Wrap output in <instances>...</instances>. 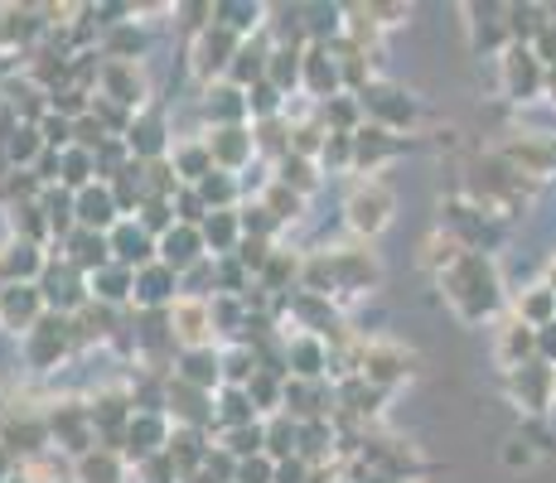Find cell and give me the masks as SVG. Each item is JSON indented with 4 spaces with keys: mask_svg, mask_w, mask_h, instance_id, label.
<instances>
[{
    "mask_svg": "<svg viewBox=\"0 0 556 483\" xmlns=\"http://www.w3.org/2000/svg\"><path fill=\"white\" fill-rule=\"evenodd\" d=\"M445 290H451V305L465 319H484L489 309L498 305V281H494V266L484 262L479 252H465L459 262L445 271Z\"/></svg>",
    "mask_w": 556,
    "mask_h": 483,
    "instance_id": "6da1fadb",
    "label": "cell"
},
{
    "mask_svg": "<svg viewBox=\"0 0 556 483\" xmlns=\"http://www.w3.org/2000/svg\"><path fill=\"white\" fill-rule=\"evenodd\" d=\"M344 213L358 238H378L392 223V189L382 185V179H363V185H354V193H349Z\"/></svg>",
    "mask_w": 556,
    "mask_h": 483,
    "instance_id": "7a4b0ae2",
    "label": "cell"
},
{
    "mask_svg": "<svg viewBox=\"0 0 556 483\" xmlns=\"http://www.w3.org/2000/svg\"><path fill=\"white\" fill-rule=\"evenodd\" d=\"M208 329H213V309L203 305L199 295H179L175 305H169V339L185 343V353L208 348V339H213Z\"/></svg>",
    "mask_w": 556,
    "mask_h": 483,
    "instance_id": "3957f363",
    "label": "cell"
},
{
    "mask_svg": "<svg viewBox=\"0 0 556 483\" xmlns=\"http://www.w3.org/2000/svg\"><path fill=\"white\" fill-rule=\"evenodd\" d=\"M406 353L397 348V343H358V378L368 382V386H388V382H397L406 378Z\"/></svg>",
    "mask_w": 556,
    "mask_h": 483,
    "instance_id": "277c9868",
    "label": "cell"
},
{
    "mask_svg": "<svg viewBox=\"0 0 556 483\" xmlns=\"http://www.w3.org/2000/svg\"><path fill=\"white\" fill-rule=\"evenodd\" d=\"M39 319H45V295H39V285L20 281V285H0V325L5 329H35Z\"/></svg>",
    "mask_w": 556,
    "mask_h": 483,
    "instance_id": "5b68a950",
    "label": "cell"
},
{
    "mask_svg": "<svg viewBox=\"0 0 556 483\" xmlns=\"http://www.w3.org/2000/svg\"><path fill=\"white\" fill-rule=\"evenodd\" d=\"M238 49H242V39L232 35L228 25H218V20H213V25L199 35V45H194V73H199V78H213V73L232 68L228 53H238Z\"/></svg>",
    "mask_w": 556,
    "mask_h": 483,
    "instance_id": "8992f818",
    "label": "cell"
},
{
    "mask_svg": "<svg viewBox=\"0 0 556 483\" xmlns=\"http://www.w3.org/2000/svg\"><path fill=\"white\" fill-rule=\"evenodd\" d=\"M504 160L518 175H552L556 169V136H522V141L504 145Z\"/></svg>",
    "mask_w": 556,
    "mask_h": 483,
    "instance_id": "52a82bcc",
    "label": "cell"
},
{
    "mask_svg": "<svg viewBox=\"0 0 556 483\" xmlns=\"http://www.w3.org/2000/svg\"><path fill=\"white\" fill-rule=\"evenodd\" d=\"M203 252H208V242H203V232L189 228V223H175V228L160 238V262H165L175 276L189 271V266H199Z\"/></svg>",
    "mask_w": 556,
    "mask_h": 483,
    "instance_id": "ba28073f",
    "label": "cell"
},
{
    "mask_svg": "<svg viewBox=\"0 0 556 483\" xmlns=\"http://www.w3.org/2000/svg\"><path fill=\"white\" fill-rule=\"evenodd\" d=\"M63 343H68V319H53V315H45L35 329L25 334V353H29V363L35 368H53L59 363V353H63Z\"/></svg>",
    "mask_w": 556,
    "mask_h": 483,
    "instance_id": "9c48e42d",
    "label": "cell"
},
{
    "mask_svg": "<svg viewBox=\"0 0 556 483\" xmlns=\"http://www.w3.org/2000/svg\"><path fill=\"white\" fill-rule=\"evenodd\" d=\"M208 155H213V165L228 175V169H242L252 160V150H256V141H252V131H242V126H218V131L208 136Z\"/></svg>",
    "mask_w": 556,
    "mask_h": 483,
    "instance_id": "30bf717a",
    "label": "cell"
},
{
    "mask_svg": "<svg viewBox=\"0 0 556 483\" xmlns=\"http://www.w3.org/2000/svg\"><path fill=\"white\" fill-rule=\"evenodd\" d=\"M508 68V97H518V102H528V97L542 92V82H547V73H542V59L528 49H513L504 59Z\"/></svg>",
    "mask_w": 556,
    "mask_h": 483,
    "instance_id": "8fae6325",
    "label": "cell"
},
{
    "mask_svg": "<svg viewBox=\"0 0 556 483\" xmlns=\"http://www.w3.org/2000/svg\"><path fill=\"white\" fill-rule=\"evenodd\" d=\"M102 92L116 97L122 106H141L146 102V82H141V73H136V63L131 59L106 63L102 68Z\"/></svg>",
    "mask_w": 556,
    "mask_h": 483,
    "instance_id": "7c38bea8",
    "label": "cell"
},
{
    "mask_svg": "<svg viewBox=\"0 0 556 483\" xmlns=\"http://www.w3.org/2000/svg\"><path fill=\"white\" fill-rule=\"evenodd\" d=\"M363 106H368L372 116H382L388 126H412L416 122V102L412 97L402 102L397 88H363Z\"/></svg>",
    "mask_w": 556,
    "mask_h": 483,
    "instance_id": "4fadbf2b",
    "label": "cell"
},
{
    "mask_svg": "<svg viewBox=\"0 0 556 483\" xmlns=\"http://www.w3.org/2000/svg\"><path fill=\"white\" fill-rule=\"evenodd\" d=\"M513 392L528 396V411H542V406H547V396H552V368L542 358L522 363V368L513 372Z\"/></svg>",
    "mask_w": 556,
    "mask_h": 483,
    "instance_id": "5bb4252c",
    "label": "cell"
},
{
    "mask_svg": "<svg viewBox=\"0 0 556 483\" xmlns=\"http://www.w3.org/2000/svg\"><path fill=\"white\" fill-rule=\"evenodd\" d=\"M112 246H116V262L131 271V266H151L155 262V246H151V238H146L136 223H122V228L112 232Z\"/></svg>",
    "mask_w": 556,
    "mask_h": 483,
    "instance_id": "9a60e30c",
    "label": "cell"
},
{
    "mask_svg": "<svg viewBox=\"0 0 556 483\" xmlns=\"http://www.w3.org/2000/svg\"><path fill=\"white\" fill-rule=\"evenodd\" d=\"M175 271H169L165 262H151V266H141V271H136V300H141V305H175Z\"/></svg>",
    "mask_w": 556,
    "mask_h": 483,
    "instance_id": "2e32d148",
    "label": "cell"
},
{
    "mask_svg": "<svg viewBox=\"0 0 556 483\" xmlns=\"http://www.w3.org/2000/svg\"><path fill=\"white\" fill-rule=\"evenodd\" d=\"M78 223L83 228H112L116 223V199H112V189H98V185H88L78 193Z\"/></svg>",
    "mask_w": 556,
    "mask_h": 483,
    "instance_id": "e0dca14e",
    "label": "cell"
},
{
    "mask_svg": "<svg viewBox=\"0 0 556 483\" xmlns=\"http://www.w3.org/2000/svg\"><path fill=\"white\" fill-rule=\"evenodd\" d=\"M301 78H305V88L315 97H334L339 92V63L329 59V49H309Z\"/></svg>",
    "mask_w": 556,
    "mask_h": 483,
    "instance_id": "ac0fdd59",
    "label": "cell"
},
{
    "mask_svg": "<svg viewBox=\"0 0 556 483\" xmlns=\"http://www.w3.org/2000/svg\"><path fill=\"white\" fill-rule=\"evenodd\" d=\"M179 382H189V386H213V382H223V358L213 348H189L185 353V368H179Z\"/></svg>",
    "mask_w": 556,
    "mask_h": 483,
    "instance_id": "d6986e66",
    "label": "cell"
},
{
    "mask_svg": "<svg viewBox=\"0 0 556 483\" xmlns=\"http://www.w3.org/2000/svg\"><path fill=\"white\" fill-rule=\"evenodd\" d=\"M528 353H538V329H528V325L518 319V325H508V329H504V339H498V363L518 372Z\"/></svg>",
    "mask_w": 556,
    "mask_h": 483,
    "instance_id": "ffe728a7",
    "label": "cell"
},
{
    "mask_svg": "<svg viewBox=\"0 0 556 483\" xmlns=\"http://www.w3.org/2000/svg\"><path fill=\"white\" fill-rule=\"evenodd\" d=\"M392 150H397V141H392L388 126H363V131L354 136V160L358 165H378V160H388Z\"/></svg>",
    "mask_w": 556,
    "mask_h": 483,
    "instance_id": "44dd1931",
    "label": "cell"
},
{
    "mask_svg": "<svg viewBox=\"0 0 556 483\" xmlns=\"http://www.w3.org/2000/svg\"><path fill=\"white\" fill-rule=\"evenodd\" d=\"M78 479L83 483H122V465H116L112 449H88L78 465Z\"/></svg>",
    "mask_w": 556,
    "mask_h": 483,
    "instance_id": "7402d4cb",
    "label": "cell"
},
{
    "mask_svg": "<svg viewBox=\"0 0 556 483\" xmlns=\"http://www.w3.org/2000/svg\"><path fill=\"white\" fill-rule=\"evenodd\" d=\"M242 112H248V97H242V88H218V92L208 88V116H213V122L232 126Z\"/></svg>",
    "mask_w": 556,
    "mask_h": 483,
    "instance_id": "603a6c76",
    "label": "cell"
},
{
    "mask_svg": "<svg viewBox=\"0 0 556 483\" xmlns=\"http://www.w3.org/2000/svg\"><path fill=\"white\" fill-rule=\"evenodd\" d=\"M286 358L295 363V372H301V378H319V372H325V363H329V358H325V348H319L315 339H295Z\"/></svg>",
    "mask_w": 556,
    "mask_h": 483,
    "instance_id": "cb8c5ba5",
    "label": "cell"
},
{
    "mask_svg": "<svg viewBox=\"0 0 556 483\" xmlns=\"http://www.w3.org/2000/svg\"><path fill=\"white\" fill-rule=\"evenodd\" d=\"M203 242H208L213 252H228V246L238 242V218H232V213H213L208 228H203Z\"/></svg>",
    "mask_w": 556,
    "mask_h": 483,
    "instance_id": "d4e9b609",
    "label": "cell"
},
{
    "mask_svg": "<svg viewBox=\"0 0 556 483\" xmlns=\"http://www.w3.org/2000/svg\"><path fill=\"white\" fill-rule=\"evenodd\" d=\"M232 483H276V459L271 455H252L238 465V479Z\"/></svg>",
    "mask_w": 556,
    "mask_h": 483,
    "instance_id": "484cf974",
    "label": "cell"
},
{
    "mask_svg": "<svg viewBox=\"0 0 556 483\" xmlns=\"http://www.w3.org/2000/svg\"><path fill=\"white\" fill-rule=\"evenodd\" d=\"M262 208L276 213V218H301V193H291L286 185H271V193H266Z\"/></svg>",
    "mask_w": 556,
    "mask_h": 483,
    "instance_id": "4316f807",
    "label": "cell"
},
{
    "mask_svg": "<svg viewBox=\"0 0 556 483\" xmlns=\"http://www.w3.org/2000/svg\"><path fill=\"white\" fill-rule=\"evenodd\" d=\"M131 150H141V155H160V150H165V126L160 122L131 126Z\"/></svg>",
    "mask_w": 556,
    "mask_h": 483,
    "instance_id": "83f0119b",
    "label": "cell"
},
{
    "mask_svg": "<svg viewBox=\"0 0 556 483\" xmlns=\"http://www.w3.org/2000/svg\"><path fill=\"white\" fill-rule=\"evenodd\" d=\"M39 145H45V141H39L35 126H25V131L15 126V131H10V160H35Z\"/></svg>",
    "mask_w": 556,
    "mask_h": 483,
    "instance_id": "f1b7e54d",
    "label": "cell"
},
{
    "mask_svg": "<svg viewBox=\"0 0 556 483\" xmlns=\"http://www.w3.org/2000/svg\"><path fill=\"white\" fill-rule=\"evenodd\" d=\"M508 465H532V449H508Z\"/></svg>",
    "mask_w": 556,
    "mask_h": 483,
    "instance_id": "f546056e",
    "label": "cell"
},
{
    "mask_svg": "<svg viewBox=\"0 0 556 483\" xmlns=\"http://www.w3.org/2000/svg\"><path fill=\"white\" fill-rule=\"evenodd\" d=\"M5 483H35V479H29V474H25V469H20V474H10Z\"/></svg>",
    "mask_w": 556,
    "mask_h": 483,
    "instance_id": "4dcf8cb0",
    "label": "cell"
},
{
    "mask_svg": "<svg viewBox=\"0 0 556 483\" xmlns=\"http://www.w3.org/2000/svg\"><path fill=\"white\" fill-rule=\"evenodd\" d=\"M552 396H556V368H552Z\"/></svg>",
    "mask_w": 556,
    "mask_h": 483,
    "instance_id": "1f68e13d",
    "label": "cell"
},
{
    "mask_svg": "<svg viewBox=\"0 0 556 483\" xmlns=\"http://www.w3.org/2000/svg\"><path fill=\"white\" fill-rule=\"evenodd\" d=\"M372 483H397V479H372Z\"/></svg>",
    "mask_w": 556,
    "mask_h": 483,
    "instance_id": "d6a6232c",
    "label": "cell"
}]
</instances>
